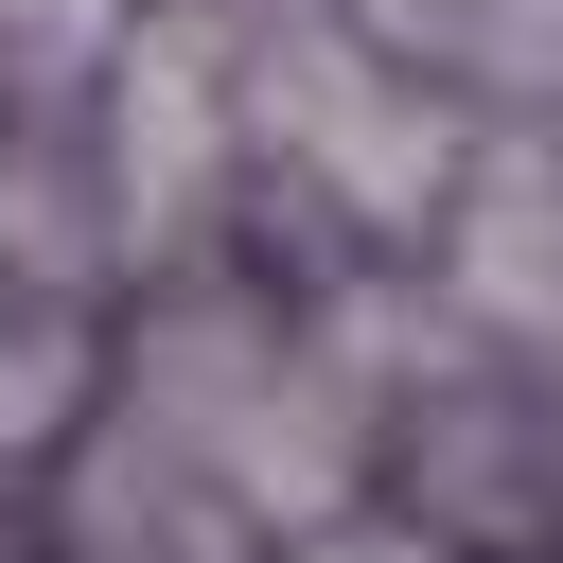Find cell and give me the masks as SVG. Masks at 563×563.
Masks as SVG:
<instances>
[{"instance_id":"cell-1","label":"cell","mask_w":563,"mask_h":563,"mask_svg":"<svg viewBox=\"0 0 563 563\" xmlns=\"http://www.w3.org/2000/svg\"><path fill=\"white\" fill-rule=\"evenodd\" d=\"M457 299L528 352H563V158H493L457 194Z\"/></svg>"},{"instance_id":"cell-2","label":"cell","mask_w":563,"mask_h":563,"mask_svg":"<svg viewBox=\"0 0 563 563\" xmlns=\"http://www.w3.org/2000/svg\"><path fill=\"white\" fill-rule=\"evenodd\" d=\"M70 405H88V334L70 317H0V457H35Z\"/></svg>"},{"instance_id":"cell-3","label":"cell","mask_w":563,"mask_h":563,"mask_svg":"<svg viewBox=\"0 0 563 563\" xmlns=\"http://www.w3.org/2000/svg\"><path fill=\"white\" fill-rule=\"evenodd\" d=\"M282 563H440V545H422V528H299Z\"/></svg>"}]
</instances>
